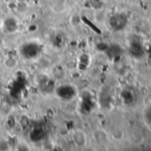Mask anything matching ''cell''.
I'll return each instance as SVG.
<instances>
[{
    "instance_id": "1",
    "label": "cell",
    "mask_w": 151,
    "mask_h": 151,
    "mask_svg": "<svg viewBox=\"0 0 151 151\" xmlns=\"http://www.w3.org/2000/svg\"><path fill=\"white\" fill-rule=\"evenodd\" d=\"M127 23V18L125 14L114 15L110 19V25L111 28L115 31H119L125 28Z\"/></svg>"
},
{
    "instance_id": "2",
    "label": "cell",
    "mask_w": 151,
    "mask_h": 151,
    "mask_svg": "<svg viewBox=\"0 0 151 151\" xmlns=\"http://www.w3.org/2000/svg\"><path fill=\"white\" fill-rule=\"evenodd\" d=\"M73 142L78 148H83L87 144V135L82 130H76L73 133Z\"/></svg>"
},
{
    "instance_id": "3",
    "label": "cell",
    "mask_w": 151,
    "mask_h": 151,
    "mask_svg": "<svg viewBox=\"0 0 151 151\" xmlns=\"http://www.w3.org/2000/svg\"><path fill=\"white\" fill-rule=\"evenodd\" d=\"M94 138L96 140V142L99 144H105L108 142V135L107 134L101 129H98L96 131H95L94 133Z\"/></svg>"
}]
</instances>
